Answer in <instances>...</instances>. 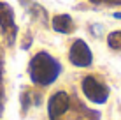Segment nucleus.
Returning a JSON list of instances; mask_svg holds the SVG:
<instances>
[{
    "instance_id": "nucleus-1",
    "label": "nucleus",
    "mask_w": 121,
    "mask_h": 120,
    "mask_svg": "<svg viewBox=\"0 0 121 120\" xmlns=\"http://www.w3.org/2000/svg\"><path fill=\"white\" fill-rule=\"evenodd\" d=\"M30 78L35 85L40 86H48L51 83H55L56 78L61 72V65L56 58H53L49 53L39 51L35 57L30 60V67H28Z\"/></svg>"
},
{
    "instance_id": "nucleus-2",
    "label": "nucleus",
    "mask_w": 121,
    "mask_h": 120,
    "mask_svg": "<svg viewBox=\"0 0 121 120\" xmlns=\"http://www.w3.org/2000/svg\"><path fill=\"white\" fill-rule=\"evenodd\" d=\"M81 86H82V94L95 104H105L109 99V88L95 76H86Z\"/></svg>"
},
{
    "instance_id": "nucleus-3",
    "label": "nucleus",
    "mask_w": 121,
    "mask_h": 120,
    "mask_svg": "<svg viewBox=\"0 0 121 120\" xmlns=\"http://www.w3.org/2000/svg\"><path fill=\"white\" fill-rule=\"evenodd\" d=\"M69 60L72 62L76 67H90L91 62H93V55H91V49L88 48V44H86L84 41L77 39V41H74V44L70 46Z\"/></svg>"
},
{
    "instance_id": "nucleus-4",
    "label": "nucleus",
    "mask_w": 121,
    "mask_h": 120,
    "mask_svg": "<svg viewBox=\"0 0 121 120\" xmlns=\"http://www.w3.org/2000/svg\"><path fill=\"white\" fill-rule=\"evenodd\" d=\"M69 106H70L69 94L63 92V90L55 92L51 97H49V102H48V115H49V118H51V120L60 118L63 113H67Z\"/></svg>"
},
{
    "instance_id": "nucleus-5",
    "label": "nucleus",
    "mask_w": 121,
    "mask_h": 120,
    "mask_svg": "<svg viewBox=\"0 0 121 120\" xmlns=\"http://www.w3.org/2000/svg\"><path fill=\"white\" fill-rule=\"evenodd\" d=\"M0 28L7 35V41L12 43L16 37V23H14V12L12 7L0 2Z\"/></svg>"
},
{
    "instance_id": "nucleus-6",
    "label": "nucleus",
    "mask_w": 121,
    "mask_h": 120,
    "mask_svg": "<svg viewBox=\"0 0 121 120\" xmlns=\"http://www.w3.org/2000/svg\"><path fill=\"white\" fill-rule=\"evenodd\" d=\"M53 28L60 34H72L76 30V25L69 14H58L53 18Z\"/></svg>"
},
{
    "instance_id": "nucleus-7",
    "label": "nucleus",
    "mask_w": 121,
    "mask_h": 120,
    "mask_svg": "<svg viewBox=\"0 0 121 120\" xmlns=\"http://www.w3.org/2000/svg\"><path fill=\"white\" fill-rule=\"evenodd\" d=\"M107 44L112 49H121V30L118 32H111L109 37H107Z\"/></svg>"
},
{
    "instance_id": "nucleus-8",
    "label": "nucleus",
    "mask_w": 121,
    "mask_h": 120,
    "mask_svg": "<svg viewBox=\"0 0 121 120\" xmlns=\"http://www.w3.org/2000/svg\"><path fill=\"white\" fill-rule=\"evenodd\" d=\"M93 4H116V5H121V0H90Z\"/></svg>"
},
{
    "instance_id": "nucleus-9",
    "label": "nucleus",
    "mask_w": 121,
    "mask_h": 120,
    "mask_svg": "<svg viewBox=\"0 0 121 120\" xmlns=\"http://www.w3.org/2000/svg\"><path fill=\"white\" fill-rule=\"evenodd\" d=\"M0 90H2V58H0Z\"/></svg>"
},
{
    "instance_id": "nucleus-10",
    "label": "nucleus",
    "mask_w": 121,
    "mask_h": 120,
    "mask_svg": "<svg viewBox=\"0 0 121 120\" xmlns=\"http://www.w3.org/2000/svg\"><path fill=\"white\" fill-rule=\"evenodd\" d=\"M0 113H2V90H0Z\"/></svg>"
},
{
    "instance_id": "nucleus-11",
    "label": "nucleus",
    "mask_w": 121,
    "mask_h": 120,
    "mask_svg": "<svg viewBox=\"0 0 121 120\" xmlns=\"http://www.w3.org/2000/svg\"><path fill=\"white\" fill-rule=\"evenodd\" d=\"M116 18H121V12H116Z\"/></svg>"
}]
</instances>
